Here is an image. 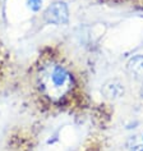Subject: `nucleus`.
<instances>
[{"label":"nucleus","instance_id":"f257e3e1","mask_svg":"<svg viewBox=\"0 0 143 151\" xmlns=\"http://www.w3.org/2000/svg\"><path fill=\"white\" fill-rule=\"evenodd\" d=\"M36 86L40 95L49 103L61 104L72 95L74 77L66 65L56 59L47 58L37 65Z\"/></svg>","mask_w":143,"mask_h":151},{"label":"nucleus","instance_id":"f03ea898","mask_svg":"<svg viewBox=\"0 0 143 151\" xmlns=\"http://www.w3.org/2000/svg\"><path fill=\"white\" fill-rule=\"evenodd\" d=\"M44 17L49 24H66L69 22V9L64 1H55L47 6Z\"/></svg>","mask_w":143,"mask_h":151},{"label":"nucleus","instance_id":"7ed1b4c3","mask_svg":"<svg viewBox=\"0 0 143 151\" xmlns=\"http://www.w3.org/2000/svg\"><path fill=\"white\" fill-rule=\"evenodd\" d=\"M101 92L109 100H118L124 96L125 88H124V85L122 82L114 78V80H109L107 82H105L102 88H101Z\"/></svg>","mask_w":143,"mask_h":151},{"label":"nucleus","instance_id":"20e7f679","mask_svg":"<svg viewBox=\"0 0 143 151\" xmlns=\"http://www.w3.org/2000/svg\"><path fill=\"white\" fill-rule=\"evenodd\" d=\"M128 72L137 80H143V55L138 54L129 59L127 63Z\"/></svg>","mask_w":143,"mask_h":151},{"label":"nucleus","instance_id":"39448f33","mask_svg":"<svg viewBox=\"0 0 143 151\" xmlns=\"http://www.w3.org/2000/svg\"><path fill=\"white\" fill-rule=\"evenodd\" d=\"M27 5L32 12H39L42 8V0H28Z\"/></svg>","mask_w":143,"mask_h":151},{"label":"nucleus","instance_id":"423d86ee","mask_svg":"<svg viewBox=\"0 0 143 151\" xmlns=\"http://www.w3.org/2000/svg\"><path fill=\"white\" fill-rule=\"evenodd\" d=\"M130 151H143V145H137V146H134Z\"/></svg>","mask_w":143,"mask_h":151},{"label":"nucleus","instance_id":"0eeeda50","mask_svg":"<svg viewBox=\"0 0 143 151\" xmlns=\"http://www.w3.org/2000/svg\"><path fill=\"white\" fill-rule=\"evenodd\" d=\"M141 96L143 97V85H142V88H141Z\"/></svg>","mask_w":143,"mask_h":151}]
</instances>
